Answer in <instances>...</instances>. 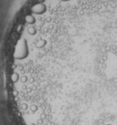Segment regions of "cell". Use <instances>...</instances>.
<instances>
[{"instance_id": "obj_1", "label": "cell", "mask_w": 117, "mask_h": 125, "mask_svg": "<svg viewBox=\"0 0 117 125\" xmlns=\"http://www.w3.org/2000/svg\"><path fill=\"white\" fill-rule=\"evenodd\" d=\"M27 43L25 40H23V42L19 43L17 49L16 50V54H15V57L17 59L21 60L27 57Z\"/></svg>"}, {"instance_id": "obj_2", "label": "cell", "mask_w": 117, "mask_h": 125, "mask_svg": "<svg viewBox=\"0 0 117 125\" xmlns=\"http://www.w3.org/2000/svg\"><path fill=\"white\" fill-rule=\"evenodd\" d=\"M27 21L29 22V23H33L34 22V18L33 17H31V16H29V17H27L26 18Z\"/></svg>"}]
</instances>
